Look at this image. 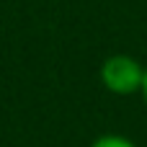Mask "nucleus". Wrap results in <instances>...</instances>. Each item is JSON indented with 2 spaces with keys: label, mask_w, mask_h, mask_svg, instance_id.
Instances as JSON below:
<instances>
[{
  "label": "nucleus",
  "mask_w": 147,
  "mask_h": 147,
  "mask_svg": "<svg viewBox=\"0 0 147 147\" xmlns=\"http://www.w3.org/2000/svg\"><path fill=\"white\" fill-rule=\"evenodd\" d=\"M142 78H145V70L129 54H114V57H109L101 65V80H103V85L109 90L119 93V96L140 90L142 88Z\"/></svg>",
  "instance_id": "1"
},
{
  "label": "nucleus",
  "mask_w": 147,
  "mask_h": 147,
  "mask_svg": "<svg viewBox=\"0 0 147 147\" xmlns=\"http://www.w3.org/2000/svg\"><path fill=\"white\" fill-rule=\"evenodd\" d=\"M90 147H137V145L129 142L127 137H119V134H103V137H98Z\"/></svg>",
  "instance_id": "2"
},
{
  "label": "nucleus",
  "mask_w": 147,
  "mask_h": 147,
  "mask_svg": "<svg viewBox=\"0 0 147 147\" xmlns=\"http://www.w3.org/2000/svg\"><path fill=\"white\" fill-rule=\"evenodd\" d=\"M142 96H145V101H147V70H145V78H142Z\"/></svg>",
  "instance_id": "3"
}]
</instances>
